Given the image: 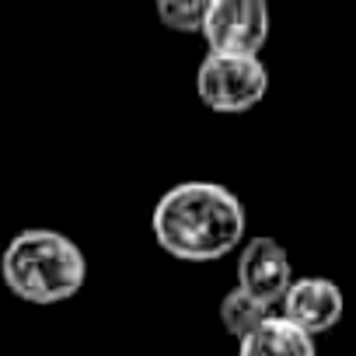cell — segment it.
Wrapping results in <instances>:
<instances>
[{
	"instance_id": "2",
	"label": "cell",
	"mask_w": 356,
	"mask_h": 356,
	"mask_svg": "<svg viewBox=\"0 0 356 356\" xmlns=\"http://www.w3.org/2000/svg\"><path fill=\"white\" fill-rule=\"evenodd\" d=\"M0 276L25 304L53 307L81 293L88 280V259L67 234L49 227H29L8 241L4 259H0Z\"/></svg>"
},
{
	"instance_id": "3",
	"label": "cell",
	"mask_w": 356,
	"mask_h": 356,
	"mask_svg": "<svg viewBox=\"0 0 356 356\" xmlns=\"http://www.w3.org/2000/svg\"><path fill=\"white\" fill-rule=\"evenodd\" d=\"M200 102L217 115H245L269 91V70L259 56H213L207 53L196 70Z\"/></svg>"
},
{
	"instance_id": "7",
	"label": "cell",
	"mask_w": 356,
	"mask_h": 356,
	"mask_svg": "<svg viewBox=\"0 0 356 356\" xmlns=\"http://www.w3.org/2000/svg\"><path fill=\"white\" fill-rule=\"evenodd\" d=\"M238 356H318V346L286 318L269 314L252 335L238 342Z\"/></svg>"
},
{
	"instance_id": "4",
	"label": "cell",
	"mask_w": 356,
	"mask_h": 356,
	"mask_svg": "<svg viewBox=\"0 0 356 356\" xmlns=\"http://www.w3.org/2000/svg\"><path fill=\"white\" fill-rule=\"evenodd\" d=\"M200 35L213 56H259L269 39V8L262 0H207Z\"/></svg>"
},
{
	"instance_id": "9",
	"label": "cell",
	"mask_w": 356,
	"mask_h": 356,
	"mask_svg": "<svg viewBox=\"0 0 356 356\" xmlns=\"http://www.w3.org/2000/svg\"><path fill=\"white\" fill-rule=\"evenodd\" d=\"M157 18L171 32L196 35V32H203L207 0H161V4H157Z\"/></svg>"
},
{
	"instance_id": "5",
	"label": "cell",
	"mask_w": 356,
	"mask_h": 356,
	"mask_svg": "<svg viewBox=\"0 0 356 356\" xmlns=\"http://www.w3.org/2000/svg\"><path fill=\"white\" fill-rule=\"evenodd\" d=\"M290 283H293V266H290L286 248L276 238L259 234L241 245V255H238V290L241 293L276 311Z\"/></svg>"
},
{
	"instance_id": "1",
	"label": "cell",
	"mask_w": 356,
	"mask_h": 356,
	"mask_svg": "<svg viewBox=\"0 0 356 356\" xmlns=\"http://www.w3.org/2000/svg\"><path fill=\"white\" fill-rule=\"evenodd\" d=\"M150 231L178 262H217L245 245L248 213L220 182H178L157 200Z\"/></svg>"
},
{
	"instance_id": "6",
	"label": "cell",
	"mask_w": 356,
	"mask_h": 356,
	"mask_svg": "<svg viewBox=\"0 0 356 356\" xmlns=\"http://www.w3.org/2000/svg\"><path fill=\"white\" fill-rule=\"evenodd\" d=\"M280 318H286L293 328H300L304 335H325L332 332L342 314H346V297L342 290L325 280V276H293L290 290L283 293L280 307H276Z\"/></svg>"
},
{
	"instance_id": "8",
	"label": "cell",
	"mask_w": 356,
	"mask_h": 356,
	"mask_svg": "<svg viewBox=\"0 0 356 356\" xmlns=\"http://www.w3.org/2000/svg\"><path fill=\"white\" fill-rule=\"evenodd\" d=\"M269 314H276V311H269V307H262L259 300H252L248 293H241L238 286H231L227 293H224V300H220V321H224V328L241 342L245 335H252Z\"/></svg>"
}]
</instances>
